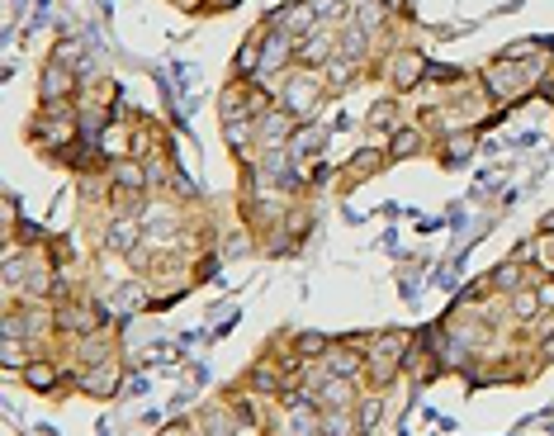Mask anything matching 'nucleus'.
<instances>
[{
  "instance_id": "nucleus-7",
  "label": "nucleus",
  "mask_w": 554,
  "mask_h": 436,
  "mask_svg": "<svg viewBox=\"0 0 554 436\" xmlns=\"http://www.w3.org/2000/svg\"><path fill=\"white\" fill-rule=\"evenodd\" d=\"M351 398H356V389H351V379H342V375H327V384H323V408H351Z\"/></svg>"
},
{
  "instance_id": "nucleus-24",
  "label": "nucleus",
  "mask_w": 554,
  "mask_h": 436,
  "mask_svg": "<svg viewBox=\"0 0 554 436\" xmlns=\"http://www.w3.org/2000/svg\"><path fill=\"white\" fill-rule=\"evenodd\" d=\"M251 389H261V394H275L280 389V379L271 371H251Z\"/></svg>"
},
{
  "instance_id": "nucleus-9",
  "label": "nucleus",
  "mask_w": 554,
  "mask_h": 436,
  "mask_svg": "<svg viewBox=\"0 0 554 436\" xmlns=\"http://www.w3.org/2000/svg\"><path fill=\"white\" fill-rule=\"evenodd\" d=\"M332 375H342V379H351V375H360V351H351V346H342V351H332Z\"/></svg>"
},
{
  "instance_id": "nucleus-12",
  "label": "nucleus",
  "mask_w": 554,
  "mask_h": 436,
  "mask_svg": "<svg viewBox=\"0 0 554 436\" xmlns=\"http://www.w3.org/2000/svg\"><path fill=\"white\" fill-rule=\"evenodd\" d=\"M541 309H545V304H541V290H516V294H512V313L522 318V323H531Z\"/></svg>"
},
{
  "instance_id": "nucleus-23",
  "label": "nucleus",
  "mask_w": 554,
  "mask_h": 436,
  "mask_svg": "<svg viewBox=\"0 0 554 436\" xmlns=\"http://www.w3.org/2000/svg\"><path fill=\"white\" fill-rule=\"evenodd\" d=\"M493 284H502V290H516V284H522V266H502V271L493 275Z\"/></svg>"
},
{
  "instance_id": "nucleus-21",
  "label": "nucleus",
  "mask_w": 554,
  "mask_h": 436,
  "mask_svg": "<svg viewBox=\"0 0 554 436\" xmlns=\"http://www.w3.org/2000/svg\"><path fill=\"white\" fill-rule=\"evenodd\" d=\"M138 304H143V284H124V290H119V313L138 309Z\"/></svg>"
},
{
  "instance_id": "nucleus-2",
  "label": "nucleus",
  "mask_w": 554,
  "mask_h": 436,
  "mask_svg": "<svg viewBox=\"0 0 554 436\" xmlns=\"http://www.w3.org/2000/svg\"><path fill=\"white\" fill-rule=\"evenodd\" d=\"M422 57H417V53H398L394 57V66H389V81H394V86L398 91H408V86H417V81H422Z\"/></svg>"
},
{
  "instance_id": "nucleus-18",
  "label": "nucleus",
  "mask_w": 554,
  "mask_h": 436,
  "mask_svg": "<svg viewBox=\"0 0 554 436\" xmlns=\"http://www.w3.org/2000/svg\"><path fill=\"white\" fill-rule=\"evenodd\" d=\"M356 29H365V33H375L379 29V5H369V0H356Z\"/></svg>"
},
{
  "instance_id": "nucleus-5",
  "label": "nucleus",
  "mask_w": 554,
  "mask_h": 436,
  "mask_svg": "<svg viewBox=\"0 0 554 436\" xmlns=\"http://www.w3.org/2000/svg\"><path fill=\"white\" fill-rule=\"evenodd\" d=\"M290 39H284V33H271V39L261 43V72H280L284 62H290Z\"/></svg>"
},
{
  "instance_id": "nucleus-31",
  "label": "nucleus",
  "mask_w": 554,
  "mask_h": 436,
  "mask_svg": "<svg viewBox=\"0 0 554 436\" xmlns=\"http://www.w3.org/2000/svg\"><path fill=\"white\" fill-rule=\"evenodd\" d=\"M469 157V138H455V147L446 153V161H464Z\"/></svg>"
},
{
  "instance_id": "nucleus-8",
  "label": "nucleus",
  "mask_w": 554,
  "mask_h": 436,
  "mask_svg": "<svg viewBox=\"0 0 554 436\" xmlns=\"http://www.w3.org/2000/svg\"><path fill=\"white\" fill-rule=\"evenodd\" d=\"M317 147H323V128H317V124L294 128V138H290V153L294 157H308V153H317Z\"/></svg>"
},
{
  "instance_id": "nucleus-15",
  "label": "nucleus",
  "mask_w": 554,
  "mask_h": 436,
  "mask_svg": "<svg viewBox=\"0 0 554 436\" xmlns=\"http://www.w3.org/2000/svg\"><path fill=\"white\" fill-rule=\"evenodd\" d=\"M261 133L271 138L265 147H280V143H290V138H294V133H290V119H284V114H271V119L261 124Z\"/></svg>"
},
{
  "instance_id": "nucleus-35",
  "label": "nucleus",
  "mask_w": 554,
  "mask_h": 436,
  "mask_svg": "<svg viewBox=\"0 0 554 436\" xmlns=\"http://www.w3.org/2000/svg\"><path fill=\"white\" fill-rule=\"evenodd\" d=\"M550 266H554V242H550Z\"/></svg>"
},
{
  "instance_id": "nucleus-26",
  "label": "nucleus",
  "mask_w": 554,
  "mask_h": 436,
  "mask_svg": "<svg viewBox=\"0 0 554 436\" xmlns=\"http://www.w3.org/2000/svg\"><path fill=\"white\" fill-rule=\"evenodd\" d=\"M5 365H20V371H24V346H20V337H5Z\"/></svg>"
},
{
  "instance_id": "nucleus-27",
  "label": "nucleus",
  "mask_w": 554,
  "mask_h": 436,
  "mask_svg": "<svg viewBox=\"0 0 554 436\" xmlns=\"http://www.w3.org/2000/svg\"><path fill=\"white\" fill-rule=\"evenodd\" d=\"M247 133H251V124H247V119L228 124V138H232V147H238V153H242V147H247Z\"/></svg>"
},
{
  "instance_id": "nucleus-6",
  "label": "nucleus",
  "mask_w": 554,
  "mask_h": 436,
  "mask_svg": "<svg viewBox=\"0 0 554 436\" xmlns=\"http://www.w3.org/2000/svg\"><path fill=\"white\" fill-rule=\"evenodd\" d=\"M62 95H72V76H66V66H48L43 72V100H48V109H57V100Z\"/></svg>"
},
{
  "instance_id": "nucleus-11",
  "label": "nucleus",
  "mask_w": 554,
  "mask_h": 436,
  "mask_svg": "<svg viewBox=\"0 0 554 436\" xmlns=\"http://www.w3.org/2000/svg\"><path fill=\"white\" fill-rule=\"evenodd\" d=\"M403 346H408V337H403V332L379 337V342H375V365H394V361L403 356Z\"/></svg>"
},
{
  "instance_id": "nucleus-13",
  "label": "nucleus",
  "mask_w": 554,
  "mask_h": 436,
  "mask_svg": "<svg viewBox=\"0 0 554 436\" xmlns=\"http://www.w3.org/2000/svg\"><path fill=\"white\" fill-rule=\"evenodd\" d=\"M351 66H356V62H351V57H332V62H327V86L346 91L351 81H356V72H351Z\"/></svg>"
},
{
  "instance_id": "nucleus-29",
  "label": "nucleus",
  "mask_w": 554,
  "mask_h": 436,
  "mask_svg": "<svg viewBox=\"0 0 554 436\" xmlns=\"http://www.w3.org/2000/svg\"><path fill=\"white\" fill-rule=\"evenodd\" d=\"M375 423H379V404H375V398H369V404H365V413H360V432H369Z\"/></svg>"
},
{
  "instance_id": "nucleus-14",
  "label": "nucleus",
  "mask_w": 554,
  "mask_h": 436,
  "mask_svg": "<svg viewBox=\"0 0 554 436\" xmlns=\"http://www.w3.org/2000/svg\"><path fill=\"white\" fill-rule=\"evenodd\" d=\"M24 384H29V389H53L57 375H53V365H43V361L33 365V361H29V365H24Z\"/></svg>"
},
{
  "instance_id": "nucleus-34",
  "label": "nucleus",
  "mask_w": 554,
  "mask_h": 436,
  "mask_svg": "<svg viewBox=\"0 0 554 436\" xmlns=\"http://www.w3.org/2000/svg\"><path fill=\"white\" fill-rule=\"evenodd\" d=\"M384 5H389V10H403V0H384Z\"/></svg>"
},
{
  "instance_id": "nucleus-33",
  "label": "nucleus",
  "mask_w": 554,
  "mask_h": 436,
  "mask_svg": "<svg viewBox=\"0 0 554 436\" xmlns=\"http://www.w3.org/2000/svg\"><path fill=\"white\" fill-rule=\"evenodd\" d=\"M161 436H190V432H185V427H180V423H176V427H166V432H161Z\"/></svg>"
},
{
  "instance_id": "nucleus-19",
  "label": "nucleus",
  "mask_w": 554,
  "mask_h": 436,
  "mask_svg": "<svg viewBox=\"0 0 554 436\" xmlns=\"http://www.w3.org/2000/svg\"><path fill=\"white\" fill-rule=\"evenodd\" d=\"M342 53H346V57H360V53H365V29H346V33H342Z\"/></svg>"
},
{
  "instance_id": "nucleus-32",
  "label": "nucleus",
  "mask_w": 554,
  "mask_h": 436,
  "mask_svg": "<svg viewBox=\"0 0 554 436\" xmlns=\"http://www.w3.org/2000/svg\"><path fill=\"white\" fill-rule=\"evenodd\" d=\"M541 356H545V361H554V332H550V337H545V346H541Z\"/></svg>"
},
{
  "instance_id": "nucleus-10",
  "label": "nucleus",
  "mask_w": 554,
  "mask_h": 436,
  "mask_svg": "<svg viewBox=\"0 0 554 436\" xmlns=\"http://www.w3.org/2000/svg\"><path fill=\"white\" fill-rule=\"evenodd\" d=\"M114 180H119V190H143L147 186V171L138 161H114Z\"/></svg>"
},
{
  "instance_id": "nucleus-28",
  "label": "nucleus",
  "mask_w": 554,
  "mask_h": 436,
  "mask_svg": "<svg viewBox=\"0 0 554 436\" xmlns=\"http://www.w3.org/2000/svg\"><path fill=\"white\" fill-rule=\"evenodd\" d=\"M327 351V337H304L299 342V356H323Z\"/></svg>"
},
{
  "instance_id": "nucleus-30",
  "label": "nucleus",
  "mask_w": 554,
  "mask_h": 436,
  "mask_svg": "<svg viewBox=\"0 0 554 436\" xmlns=\"http://www.w3.org/2000/svg\"><path fill=\"white\" fill-rule=\"evenodd\" d=\"M5 337H24V318H20V313L5 318Z\"/></svg>"
},
{
  "instance_id": "nucleus-25",
  "label": "nucleus",
  "mask_w": 554,
  "mask_h": 436,
  "mask_svg": "<svg viewBox=\"0 0 554 436\" xmlns=\"http://www.w3.org/2000/svg\"><path fill=\"white\" fill-rule=\"evenodd\" d=\"M105 337H109V332H95V337H91L86 346H81V351H86V361H100V356L109 351V342H105Z\"/></svg>"
},
{
  "instance_id": "nucleus-1",
  "label": "nucleus",
  "mask_w": 554,
  "mask_h": 436,
  "mask_svg": "<svg viewBox=\"0 0 554 436\" xmlns=\"http://www.w3.org/2000/svg\"><path fill=\"white\" fill-rule=\"evenodd\" d=\"M76 384H81V389H86V394L105 398V394H114V389H119V371H114L109 361H100V365H86V371L76 375Z\"/></svg>"
},
{
  "instance_id": "nucleus-20",
  "label": "nucleus",
  "mask_w": 554,
  "mask_h": 436,
  "mask_svg": "<svg viewBox=\"0 0 554 436\" xmlns=\"http://www.w3.org/2000/svg\"><path fill=\"white\" fill-rule=\"evenodd\" d=\"M417 143H422V138H417L412 128H403L398 138H394V157H408V153H417Z\"/></svg>"
},
{
  "instance_id": "nucleus-3",
  "label": "nucleus",
  "mask_w": 554,
  "mask_h": 436,
  "mask_svg": "<svg viewBox=\"0 0 554 436\" xmlns=\"http://www.w3.org/2000/svg\"><path fill=\"white\" fill-rule=\"evenodd\" d=\"M143 228H147L143 218H114V228L105 232V247H109V251H128L133 242H138Z\"/></svg>"
},
{
  "instance_id": "nucleus-22",
  "label": "nucleus",
  "mask_w": 554,
  "mask_h": 436,
  "mask_svg": "<svg viewBox=\"0 0 554 436\" xmlns=\"http://www.w3.org/2000/svg\"><path fill=\"white\" fill-rule=\"evenodd\" d=\"M308 5H313L317 20H332V14H342V10H346V0H308Z\"/></svg>"
},
{
  "instance_id": "nucleus-16",
  "label": "nucleus",
  "mask_w": 554,
  "mask_h": 436,
  "mask_svg": "<svg viewBox=\"0 0 554 436\" xmlns=\"http://www.w3.org/2000/svg\"><path fill=\"white\" fill-rule=\"evenodd\" d=\"M327 53H332V39H327V33H317V39H308L304 48H299V62H327Z\"/></svg>"
},
{
  "instance_id": "nucleus-4",
  "label": "nucleus",
  "mask_w": 554,
  "mask_h": 436,
  "mask_svg": "<svg viewBox=\"0 0 554 436\" xmlns=\"http://www.w3.org/2000/svg\"><path fill=\"white\" fill-rule=\"evenodd\" d=\"M313 100H317V81H313V76L290 81V86H284V105H290V114H308Z\"/></svg>"
},
{
  "instance_id": "nucleus-17",
  "label": "nucleus",
  "mask_w": 554,
  "mask_h": 436,
  "mask_svg": "<svg viewBox=\"0 0 554 436\" xmlns=\"http://www.w3.org/2000/svg\"><path fill=\"white\" fill-rule=\"evenodd\" d=\"M323 432H332V436H351L356 427H351L346 408H327V417H323Z\"/></svg>"
}]
</instances>
